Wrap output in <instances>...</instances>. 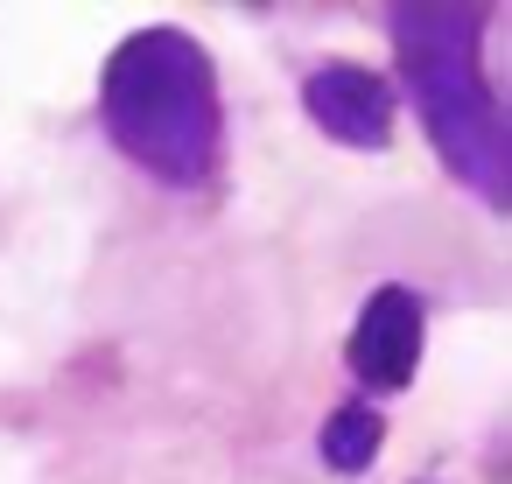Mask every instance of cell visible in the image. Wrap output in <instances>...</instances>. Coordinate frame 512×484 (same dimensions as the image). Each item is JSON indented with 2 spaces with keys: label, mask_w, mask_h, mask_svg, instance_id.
Masks as SVG:
<instances>
[{
  "label": "cell",
  "mask_w": 512,
  "mask_h": 484,
  "mask_svg": "<svg viewBox=\"0 0 512 484\" xmlns=\"http://www.w3.org/2000/svg\"><path fill=\"white\" fill-rule=\"evenodd\" d=\"M99 127L162 190H204L225 162V92L211 50L176 22L134 29L99 71Z\"/></svg>",
  "instance_id": "cell-1"
},
{
  "label": "cell",
  "mask_w": 512,
  "mask_h": 484,
  "mask_svg": "<svg viewBox=\"0 0 512 484\" xmlns=\"http://www.w3.org/2000/svg\"><path fill=\"white\" fill-rule=\"evenodd\" d=\"M484 8H449V0H407L386 15L400 85L435 141V162L484 204H512V134L498 113V92L484 78ZM393 85V92H400Z\"/></svg>",
  "instance_id": "cell-2"
},
{
  "label": "cell",
  "mask_w": 512,
  "mask_h": 484,
  "mask_svg": "<svg viewBox=\"0 0 512 484\" xmlns=\"http://www.w3.org/2000/svg\"><path fill=\"white\" fill-rule=\"evenodd\" d=\"M421 344H428V302L421 288H372L358 323H351V344H344V365L365 393H407L414 372H421Z\"/></svg>",
  "instance_id": "cell-3"
},
{
  "label": "cell",
  "mask_w": 512,
  "mask_h": 484,
  "mask_svg": "<svg viewBox=\"0 0 512 484\" xmlns=\"http://www.w3.org/2000/svg\"><path fill=\"white\" fill-rule=\"evenodd\" d=\"M302 113L316 134H330L337 148H358V155H379L393 141V113H400V92L386 71L372 64H351V57H330L302 78Z\"/></svg>",
  "instance_id": "cell-4"
},
{
  "label": "cell",
  "mask_w": 512,
  "mask_h": 484,
  "mask_svg": "<svg viewBox=\"0 0 512 484\" xmlns=\"http://www.w3.org/2000/svg\"><path fill=\"white\" fill-rule=\"evenodd\" d=\"M379 442H386V414H379L372 400H344V407H330V414H323L316 456H323V470L358 477V470H372V463H379Z\"/></svg>",
  "instance_id": "cell-5"
}]
</instances>
